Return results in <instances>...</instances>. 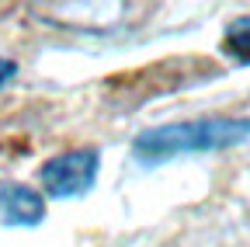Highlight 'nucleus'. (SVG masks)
Segmentation results:
<instances>
[{"instance_id":"f257e3e1","label":"nucleus","mask_w":250,"mask_h":247,"mask_svg":"<svg viewBox=\"0 0 250 247\" xmlns=\"http://www.w3.org/2000/svg\"><path fill=\"white\" fill-rule=\"evenodd\" d=\"M250 143V118H188L167 126L143 129L132 139V157L146 167L195 157V153H219Z\"/></svg>"},{"instance_id":"f03ea898","label":"nucleus","mask_w":250,"mask_h":247,"mask_svg":"<svg viewBox=\"0 0 250 247\" xmlns=\"http://www.w3.org/2000/svg\"><path fill=\"white\" fill-rule=\"evenodd\" d=\"M101 171V153L98 150H66L59 157L45 160L39 167V184L49 199H80L94 188Z\"/></svg>"},{"instance_id":"7ed1b4c3","label":"nucleus","mask_w":250,"mask_h":247,"mask_svg":"<svg viewBox=\"0 0 250 247\" xmlns=\"http://www.w3.org/2000/svg\"><path fill=\"white\" fill-rule=\"evenodd\" d=\"M0 220L7 226H39L45 220V195L18 181H0Z\"/></svg>"},{"instance_id":"20e7f679","label":"nucleus","mask_w":250,"mask_h":247,"mask_svg":"<svg viewBox=\"0 0 250 247\" xmlns=\"http://www.w3.org/2000/svg\"><path fill=\"white\" fill-rule=\"evenodd\" d=\"M223 52L240 67H250V18H233L223 32Z\"/></svg>"},{"instance_id":"39448f33","label":"nucleus","mask_w":250,"mask_h":247,"mask_svg":"<svg viewBox=\"0 0 250 247\" xmlns=\"http://www.w3.org/2000/svg\"><path fill=\"white\" fill-rule=\"evenodd\" d=\"M14 73H18V63H14V59H0V87L11 84Z\"/></svg>"}]
</instances>
